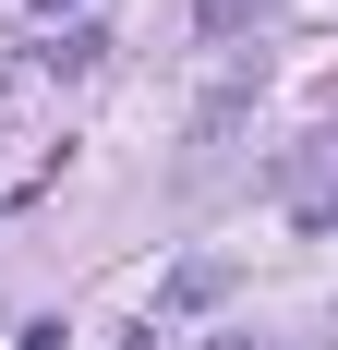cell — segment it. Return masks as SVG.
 Returning <instances> with one entry per match:
<instances>
[{
  "label": "cell",
  "instance_id": "6da1fadb",
  "mask_svg": "<svg viewBox=\"0 0 338 350\" xmlns=\"http://www.w3.org/2000/svg\"><path fill=\"white\" fill-rule=\"evenodd\" d=\"M218 290H230V266H181V278H169V314H194V302H218Z\"/></svg>",
  "mask_w": 338,
  "mask_h": 350
},
{
  "label": "cell",
  "instance_id": "277c9868",
  "mask_svg": "<svg viewBox=\"0 0 338 350\" xmlns=\"http://www.w3.org/2000/svg\"><path fill=\"white\" fill-rule=\"evenodd\" d=\"M36 12H49V25H61V0H36Z\"/></svg>",
  "mask_w": 338,
  "mask_h": 350
},
{
  "label": "cell",
  "instance_id": "7a4b0ae2",
  "mask_svg": "<svg viewBox=\"0 0 338 350\" xmlns=\"http://www.w3.org/2000/svg\"><path fill=\"white\" fill-rule=\"evenodd\" d=\"M25 350H73V338H61V326H25Z\"/></svg>",
  "mask_w": 338,
  "mask_h": 350
},
{
  "label": "cell",
  "instance_id": "3957f363",
  "mask_svg": "<svg viewBox=\"0 0 338 350\" xmlns=\"http://www.w3.org/2000/svg\"><path fill=\"white\" fill-rule=\"evenodd\" d=\"M218 350H266V338H218Z\"/></svg>",
  "mask_w": 338,
  "mask_h": 350
}]
</instances>
